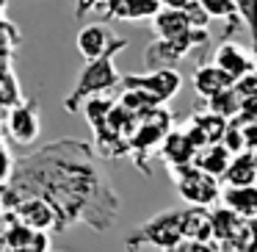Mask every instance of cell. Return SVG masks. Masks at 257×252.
Listing matches in <instances>:
<instances>
[{
  "label": "cell",
  "instance_id": "6da1fadb",
  "mask_svg": "<svg viewBox=\"0 0 257 252\" xmlns=\"http://www.w3.org/2000/svg\"><path fill=\"white\" fill-rule=\"evenodd\" d=\"M94 144L83 139H58L20 158L17 172L3 183V213L14 211L23 197H45L56 205L58 233L86 224L105 233L119 219V200L113 183L94 163Z\"/></svg>",
  "mask_w": 257,
  "mask_h": 252
},
{
  "label": "cell",
  "instance_id": "7a4b0ae2",
  "mask_svg": "<svg viewBox=\"0 0 257 252\" xmlns=\"http://www.w3.org/2000/svg\"><path fill=\"white\" fill-rule=\"evenodd\" d=\"M127 45H130L127 39L116 36L113 47L105 53V56L83 64V69L78 72V80H75L72 92L64 97V111L78 114V111H83V106L91 100V97H105V95H111L113 89L122 86V75H119V69H116V53H122Z\"/></svg>",
  "mask_w": 257,
  "mask_h": 252
},
{
  "label": "cell",
  "instance_id": "3957f363",
  "mask_svg": "<svg viewBox=\"0 0 257 252\" xmlns=\"http://www.w3.org/2000/svg\"><path fill=\"white\" fill-rule=\"evenodd\" d=\"M183 213L185 211H161L155 213L152 219H147L144 224L133 230V233L124 238V249L127 252H139L141 246H158V249H172L177 246L180 241L185 238L183 235Z\"/></svg>",
  "mask_w": 257,
  "mask_h": 252
},
{
  "label": "cell",
  "instance_id": "277c9868",
  "mask_svg": "<svg viewBox=\"0 0 257 252\" xmlns=\"http://www.w3.org/2000/svg\"><path fill=\"white\" fill-rule=\"evenodd\" d=\"M172 180L177 186V194L183 202L194 208H210L221 200L224 189H221V178H213V175L202 172L196 163L188 166H172Z\"/></svg>",
  "mask_w": 257,
  "mask_h": 252
},
{
  "label": "cell",
  "instance_id": "5b68a950",
  "mask_svg": "<svg viewBox=\"0 0 257 252\" xmlns=\"http://www.w3.org/2000/svg\"><path fill=\"white\" fill-rule=\"evenodd\" d=\"M205 45H210L207 28H191L185 36H177V39H155L152 45H147V50H144V67L147 69L174 67V64L183 61L188 53H194L196 47H205Z\"/></svg>",
  "mask_w": 257,
  "mask_h": 252
},
{
  "label": "cell",
  "instance_id": "8992f818",
  "mask_svg": "<svg viewBox=\"0 0 257 252\" xmlns=\"http://www.w3.org/2000/svg\"><path fill=\"white\" fill-rule=\"evenodd\" d=\"M122 89H141L152 95L158 103L166 106L177 92L183 89V75L174 67H161V69H147L144 75H122Z\"/></svg>",
  "mask_w": 257,
  "mask_h": 252
},
{
  "label": "cell",
  "instance_id": "52a82bcc",
  "mask_svg": "<svg viewBox=\"0 0 257 252\" xmlns=\"http://www.w3.org/2000/svg\"><path fill=\"white\" fill-rule=\"evenodd\" d=\"M3 125H6V136L17 141L20 147H31L39 141L42 136V114L36 100H23L20 106L3 111Z\"/></svg>",
  "mask_w": 257,
  "mask_h": 252
},
{
  "label": "cell",
  "instance_id": "ba28073f",
  "mask_svg": "<svg viewBox=\"0 0 257 252\" xmlns=\"http://www.w3.org/2000/svg\"><path fill=\"white\" fill-rule=\"evenodd\" d=\"M3 249L12 252H53L50 249V233L34 230L23 224L12 211L3 213Z\"/></svg>",
  "mask_w": 257,
  "mask_h": 252
},
{
  "label": "cell",
  "instance_id": "9c48e42d",
  "mask_svg": "<svg viewBox=\"0 0 257 252\" xmlns=\"http://www.w3.org/2000/svg\"><path fill=\"white\" fill-rule=\"evenodd\" d=\"M12 213L23 224H28V227H34V230H42V233H58L61 216H58L56 205H53L50 200H45V197H23Z\"/></svg>",
  "mask_w": 257,
  "mask_h": 252
},
{
  "label": "cell",
  "instance_id": "30bf717a",
  "mask_svg": "<svg viewBox=\"0 0 257 252\" xmlns=\"http://www.w3.org/2000/svg\"><path fill=\"white\" fill-rule=\"evenodd\" d=\"M227 128H229V119H224V117H218V114H213L205 108L202 114H194V117L188 119L185 133H188V139L196 144V150H205V147H210V144H221Z\"/></svg>",
  "mask_w": 257,
  "mask_h": 252
},
{
  "label": "cell",
  "instance_id": "8fae6325",
  "mask_svg": "<svg viewBox=\"0 0 257 252\" xmlns=\"http://www.w3.org/2000/svg\"><path fill=\"white\" fill-rule=\"evenodd\" d=\"M161 0H105L97 12L102 20H124V23H144L155 20L161 12Z\"/></svg>",
  "mask_w": 257,
  "mask_h": 252
},
{
  "label": "cell",
  "instance_id": "7c38bea8",
  "mask_svg": "<svg viewBox=\"0 0 257 252\" xmlns=\"http://www.w3.org/2000/svg\"><path fill=\"white\" fill-rule=\"evenodd\" d=\"M113 42H116V34H111L102 23L83 25V28L78 31V36H75V47H78V53H80L83 61L102 58L113 47Z\"/></svg>",
  "mask_w": 257,
  "mask_h": 252
},
{
  "label": "cell",
  "instance_id": "4fadbf2b",
  "mask_svg": "<svg viewBox=\"0 0 257 252\" xmlns=\"http://www.w3.org/2000/svg\"><path fill=\"white\" fill-rule=\"evenodd\" d=\"M213 61H216L218 67L224 69V72L232 75L235 83H238V80L243 78L246 72H251V69L257 67L254 53H246L243 47H240L238 42H232V39H224L221 45L216 47V53H213Z\"/></svg>",
  "mask_w": 257,
  "mask_h": 252
},
{
  "label": "cell",
  "instance_id": "5bb4252c",
  "mask_svg": "<svg viewBox=\"0 0 257 252\" xmlns=\"http://www.w3.org/2000/svg\"><path fill=\"white\" fill-rule=\"evenodd\" d=\"M158 155H161V161L172 169V166H188V163H194L196 155H199V150H196V144L188 139V133H185V128H183V130H172V133L163 139Z\"/></svg>",
  "mask_w": 257,
  "mask_h": 252
},
{
  "label": "cell",
  "instance_id": "9a60e30c",
  "mask_svg": "<svg viewBox=\"0 0 257 252\" xmlns=\"http://www.w3.org/2000/svg\"><path fill=\"white\" fill-rule=\"evenodd\" d=\"M229 86H235V78L229 72H224L216 61L199 64V67L194 69V92L199 97H205V100L221 95V92L229 89Z\"/></svg>",
  "mask_w": 257,
  "mask_h": 252
},
{
  "label": "cell",
  "instance_id": "2e32d148",
  "mask_svg": "<svg viewBox=\"0 0 257 252\" xmlns=\"http://www.w3.org/2000/svg\"><path fill=\"white\" fill-rule=\"evenodd\" d=\"M191 28L194 25L183 9H161L152 20V34L158 39H177V36H185Z\"/></svg>",
  "mask_w": 257,
  "mask_h": 252
},
{
  "label": "cell",
  "instance_id": "e0dca14e",
  "mask_svg": "<svg viewBox=\"0 0 257 252\" xmlns=\"http://www.w3.org/2000/svg\"><path fill=\"white\" fill-rule=\"evenodd\" d=\"M210 219H213V238H216L221 246H232L235 238H238V233H240V227H243V222H246L243 216H238L235 211H229L227 205L213 208Z\"/></svg>",
  "mask_w": 257,
  "mask_h": 252
},
{
  "label": "cell",
  "instance_id": "ac0fdd59",
  "mask_svg": "<svg viewBox=\"0 0 257 252\" xmlns=\"http://www.w3.org/2000/svg\"><path fill=\"white\" fill-rule=\"evenodd\" d=\"M221 202L243 219H257V186H224Z\"/></svg>",
  "mask_w": 257,
  "mask_h": 252
},
{
  "label": "cell",
  "instance_id": "d6986e66",
  "mask_svg": "<svg viewBox=\"0 0 257 252\" xmlns=\"http://www.w3.org/2000/svg\"><path fill=\"white\" fill-rule=\"evenodd\" d=\"M232 158H235V152L229 150L227 144H210V147H205V150H199V155H196L194 163L202 172L213 175V178H224V172L229 169Z\"/></svg>",
  "mask_w": 257,
  "mask_h": 252
},
{
  "label": "cell",
  "instance_id": "ffe728a7",
  "mask_svg": "<svg viewBox=\"0 0 257 252\" xmlns=\"http://www.w3.org/2000/svg\"><path fill=\"white\" fill-rule=\"evenodd\" d=\"M183 235L188 241H213V219L207 208H185L183 213Z\"/></svg>",
  "mask_w": 257,
  "mask_h": 252
},
{
  "label": "cell",
  "instance_id": "44dd1931",
  "mask_svg": "<svg viewBox=\"0 0 257 252\" xmlns=\"http://www.w3.org/2000/svg\"><path fill=\"white\" fill-rule=\"evenodd\" d=\"M224 186H257V163L254 155L249 150L238 152L229 163V169L224 172Z\"/></svg>",
  "mask_w": 257,
  "mask_h": 252
},
{
  "label": "cell",
  "instance_id": "7402d4cb",
  "mask_svg": "<svg viewBox=\"0 0 257 252\" xmlns=\"http://www.w3.org/2000/svg\"><path fill=\"white\" fill-rule=\"evenodd\" d=\"M199 3L205 6V12L210 14L213 20L224 23V34L227 36H232L238 28H243L240 14H238V3H235V0H199Z\"/></svg>",
  "mask_w": 257,
  "mask_h": 252
},
{
  "label": "cell",
  "instance_id": "603a6c76",
  "mask_svg": "<svg viewBox=\"0 0 257 252\" xmlns=\"http://www.w3.org/2000/svg\"><path fill=\"white\" fill-rule=\"evenodd\" d=\"M205 108L232 122V119H238L240 111H243V95L238 92V86H229V89H224L221 95L210 97V100L205 103Z\"/></svg>",
  "mask_w": 257,
  "mask_h": 252
},
{
  "label": "cell",
  "instance_id": "cb8c5ba5",
  "mask_svg": "<svg viewBox=\"0 0 257 252\" xmlns=\"http://www.w3.org/2000/svg\"><path fill=\"white\" fill-rule=\"evenodd\" d=\"M23 100H25L23 83H20L17 72H14V64H3V75H0V108L9 111V108L20 106Z\"/></svg>",
  "mask_w": 257,
  "mask_h": 252
},
{
  "label": "cell",
  "instance_id": "d4e9b609",
  "mask_svg": "<svg viewBox=\"0 0 257 252\" xmlns=\"http://www.w3.org/2000/svg\"><path fill=\"white\" fill-rule=\"evenodd\" d=\"M0 39H3V64H12L14 61V50H17V45L23 42V36H20V28L9 17H3V25H0Z\"/></svg>",
  "mask_w": 257,
  "mask_h": 252
},
{
  "label": "cell",
  "instance_id": "484cf974",
  "mask_svg": "<svg viewBox=\"0 0 257 252\" xmlns=\"http://www.w3.org/2000/svg\"><path fill=\"white\" fill-rule=\"evenodd\" d=\"M238 3V14L243 28L249 31L251 42H257V0H235Z\"/></svg>",
  "mask_w": 257,
  "mask_h": 252
},
{
  "label": "cell",
  "instance_id": "4316f807",
  "mask_svg": "<svg viewBox=\"0 0 257 252\" xmlns=\"http://www.w3.org/2000/svg\"><path fill=\"white\" fill-rule=\"evenodd\" d=\"M0 152H3V172H0V186H3V183H9V180L14 178V172H17V163H20V161L14 158L9 139L0 141Z\"/></svg>",
  "mask_w": 257,
  "mask_h": 252
},
{
  "label": "cell",
  "instance_id": "83f0119b",
  "mask_svg": "<svg viewBox=\"0 0 257 252\" xmlns=\"http://www.w3.org/2000/svg\"><path fill=\"white\" fill-rule=\"evenodd\" d=\"M185 14H188V20H191V25H194V28H207V25H210V14L205 12V6H202L199 0H194V3H188V6L183 9Z\"/></svg>",
  "mask_w": 257,
  "mask_h": 252
},
{
  "label": "cell",
  "instance_id": "f1b7e54d",
  "mask_svg": "<svg viewBox=\"0 0 257 252\" xmlns=\"http://www.w3.org/2000/svg\"><path fill=\"white\" fill-rule=\"evenodd\" d=\"M105 0H72V12H75V20H83L86 14L97 12Z\"/></svg>",
  "mask_w": 257,
  "mask_h": 252
},
{
  "label": "cell",
  "instance_id": "f546056e",
  "mask_svg": "<svg viewBox=\"0 0 257 252\" xmlns=\"http://www.w3.org/2000/svg\"><path fill=\"white\" fill-rule=\"evenodd\" d=\"M235 86H238V92H240L243 97H249V95H257V67L251 69V72H246V75H243V78H240Z\"/></svg>",
  "mask_w": 257,
  "mask_h": 252
},
{
  "label": "cell",
  "instance_id": "4dcf8cb0",
  "mask_svg": "<svg viewBox=\"0 0 257 252\" xmlns=\"http://www.w3.org/2000/svg\"><path fill=\"white\" fill-rule=\"evenodd\" d=\"M240 117H243V119H251V122H257V95L243 97V111H240Z\"/></svg>",
  "mask_w": 257,
  "mask_h": 252
},
{
  "label": "cell",
  "instance_id": "1f68e13d",
  "mask_svg": "<svg viewBox=\"0 0 257 252\" xmlns=\"http://www.w3.org/2000/svg\"><path fill=\"white\" fill-rule=\"evenodd\" d=\"M188 3H194V0H161L163 9H185Z\"/></svg>",
  "mask_w": 257,
  "mask_h": 252
},
{
  "label": "cell",
  "instance_id": "d6a6232c",
  "mask_svg": "<svg viewBox=\"0 0 257 252\" xmlns=\"http://www.w3.org/2000/svg\"><path fill=\"white\" fill-rule=\"evenodd\" d=\"M251 53H254V61H257V42H251Z\"/></svg>",
  "mask_w": 257,
  "mask_h": 252
},
{
  "label": "cell",
  "instance_id": "836d02e7",
  "mask_svg": "<svg viewBox=\"0 0 257 252\" xmlns=\"http://www.w3.org/2000/svg\"><path fill=\"white\" fill-rule=\"evenodd\" d=\"M251 155H254V163H257V150H251Z\"/></svg>",
  "mask_w": 257,
  "mask_h": 252
},
{
  "label": "cell",
  "instance_id": "e575fe53",
  "mask_svg": "<svg viewBox=\"0 0 257 252\" xmlns=\"http://www.w3.org/2000/svg\"><path fill=\"white\" fill-rule=\"evenodd\" d=\"M251 252H257V246H254V249H251Z\"/></svg>",
  "mask_w": 257,
  "mask_h": 252
},
{
  "label": "cell",
  "instance_id": "d590c367",
  "mask_svg": "<svg viewBox=\"0 0 257 252\" xmlns=\"http://www.w3.org/2000/svg\"><path fill=\"white\" fill-rule=\"evenodd\" d=\"M3 252H12V249H3Z\"/></svg>",
  "mask_w": 257,
  "mask_h": 252
},
{
  "label": "cell",
  "instance_id": "8d00e7d4",
  "mask_svg": "<svg viewBox=\"0 0 257 252\" xmlns=\"http://www.w3.org/2000/svg\"><path fill=\"white\" fill-rule=\"evenodd\" d=\"M53 252H56V249H53Z\"/></svg>",
  "mask_w": 257,
  "mask_h": 252
}]
</instances>
